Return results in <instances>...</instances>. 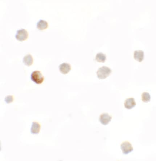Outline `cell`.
<instances>
[{"label":"cell","instance_id":"11","mask_svg":"<svg viewBox=\"0 0 156 161\" xmlns=\"http://www.w3.org/2000/svg\"><path fill=\"white\" fill-rule=\"evenodd\" d=\"M23 62L26 65L29 66L33 63V58L30 54H27L25 56L23 59Z\"/></svg>","mask_w":156,"mask_h":161},{"label":"cell","instance_id":"12","mask_svg":"<svg viewBox=\"0 0 156 161\" xmlns=\"http://www.w3.org/2000/svg\"><path fill=\"white\" fill-rule=\"evenodd\" d=\"M106 59V55L102 53L97 54L95 56V60L98 63H104Z\"/></svg>","mask_w":156,"mask_h":161},{"label":"cell","instance_id":"14","mask_svg":"<svg viewBox=\"0 0 156 161\" xmlns=\"http://www.w3.org/2000/svg\"><path fill=\"white\" fill-rule=\"evenodd\" d=\"M5 100L7 103L9 104V103H12L13 101V97L12 96H8L5 98Z\"/></svg>","mask_w":156,"mask_h":161},{"label":"cell","instance_id":"7","mask_svg":"<svg viewBox=\"0 0 156 161\" xmlns=\"http://www.w3.org/2000/svg\"><path fill=\"white\" fill-rule=\"evenodd\" d=\"M136 103L134 98H127L125 100L124 103L125 108L128 109H131L136 106Z\"/></svg>","mask_w":156,"mask_h":161},{"label":"cell","instance_id":"2","mask_svg":"<svg viewBox=\"0 0 156 161\" xmlns=\"http://www.w3.org/2000/svg\"><path fill=\"white\" fill-rule=\"evenodd\" d=\"M31 80L36 84H41L44 80V77L40 71H35L31 74Z\"/></svg>","mask_w":156,"mask_h":161},{"label":"cell","instance_id":"1","mask_svg":"<svg viewBox=\"0 0 156 161\" xmlns=\"http://www.w3.org/2000/svg\"><path fill=\"white\" fill-rule=\"evenodd\" d=\"M112 72V70L109 67L106 66H102L99 68L97 72V76L98 79L106 78Z\"/></svg>","mask_w":156,"mask_h":161},{"label":"cell","instance_id":"9","mask_svg":"<svg viewBox=\"0 0 156 161\" xmlns=\"http://www.w3.org/2000/svg\"><path fill=\"white\" fill-rule=\"evenodd\" d=\"M40 125L37 122H32L31 132L33 134H38L40 132Z\"/></svg>","mask_w":156,"mask_h":161},{"label":"cell","instance_id":"8","mask_svg":"<svg viewBox=\"0 0 156 161\" xmlns=\"http://www.w3.org/2000/svg\"><path fill=\"white\" fill-rule=\"evenodd\" d=\"M134 57L138 61L142 62L144 59V52L141 50L135 51L134 53Z\"/></svg>","mask_w":156,"mask_h":161},{"label":"cell","instance_id":"6","mask_svg":"<svg viewBox=\"0 0 156 161\" xmlns=\"http://www.w3.org/2000/svg\"><path fill=\"white\" fill-rule=\"evenodd\" d=\"M59 69L61 73L64 74H67L71 69V65L68 63H64L60 65Z\"/></svg>","mask_w":156,"mask_h":161},{"label":"cell","instance_id":"4","mask_svg":"<svg viewBox=\"0 0 156 161\" xmlns=\"http://www.w3.org/2000/svg\"><path fill=\"white\" fill-rule=\"evenodd\" d=\"M122 153L123 154L127 155L133 151V148L131 144L127 142H123L121 145Z\"/></svg>","mask_w":156,"mask_h":161},{"label":"cell","instance_id":"13","mask_svg":"<svg viewBox=\"0 0 156 161\" xmlns=\"http://www.w3.org/2000/svg\"><path fill=\"white\" fill-rule=\"evenodd\" d=\"M142 100L144 103H148L150 102L151 100L150 94L147 92L143 93L142 94Z\"/></svg>","mask_w":156,"mask_h":161},{"label":"cell","instance_id":"3","mask_svg":"<svg viewBox=\"0 0 156 161\" xmlns=\"http://www.w3.org/2000/svg\"><path fill=\"white\" fill-rule=\"evenodd\" d=\"M29 36L27 31L24 29H21L18 30L15 36V38L20 41H23L26 40Z\"/></svg>","mask_w":156,"mask_h":161},{"label":"cell","instance_id":"10","mask_svg":"<svg viewBox=\"0 0 156 161\" xmlns=\"http://www.w3.org/2000/svg\"><path fill=\"white\" fill-rule=\"evenodd\" d=\"M48 27V23L45 21L40 20L37 23V28L39 30H44L47 29Z\"/></svg>","mask_w":156,"mask_h":161},{"label":"cell","instance_id":"5","mask_svg":"<svg viewBox=\"0 0 156 161\" xmlns=\"http://www.w3.org/2000/svg\"><path fill=\"white\" fill-rule=\"evenodd\" d=\"M112 119V117L108 113H104L101 114L99 118L100 122L104 125H108Z\"/></svg>","mask_w":156,"mask_h":161}]
</instances>
